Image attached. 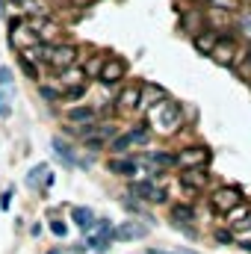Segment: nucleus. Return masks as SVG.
Here are the masks:
<instances>
[{"label": "nucleus", "mask_w": 251, "mask_h": 254, "mask_svg": "<svg viewBox=\"0 0 251 254\" xmlns=\"http://www.w3.org/2000/svg\"><path fill=\"white\" fill-rule=\"evenodd\" d=\"M240 246H243V249H246V252L251 254V240H249V243H240Z\"/></svg>", "instance_id": "obj_30"}, {"label": "nucleus", "mask_w": 251, "mask_h": 254, "mask_svg": "<svg viewBox=\"0 0 251 254\" xmlns=\"http://www.w3.org/2000/svg\"><path fill=\"white\" fill-rule=\"evenodd\" d=\"M240 201H243V192L237 190V187H222V190L213 195V201H210V204H213V210H216V213L228 216L234 207H240Z\"/></svg>", "instance_id": "obj_2"}, {"label": "nucleus", "mask_w": 251, "mask_h": 254, "mask_svg": "<svg viewBox=\"0 0 251 254\" xmlns=\"http://www.w3.org/2000/svg\"><path fill=\"white\" fill-rule=\"evenodd\" d=\"M42 95H45V98H48V101H60V98H63V95H60V92H54V89H48V86H45V89H42Z\"/></svg>", "instance_id": "obj_25"}, {"label": "nucleus", "mask_w": 251, "mask_h": 254, "mask_svg": "<svg viewBox=\"0 0 251 254\" xmlns=\"http://www.w3.org/2000/svg\"><path fill=\"white\" fill-rule=\"evenodd\" d=\"M213 60L219 65H225V68H231L234 60H237V39L234 36H219V45L213 51Z\"/></svg>", "instance_id": "obj_3"}, {"label": "nucleus", "mask_w": 251, "mask_h": 254, "mask_svg": "<svg viewBox=\"0 0 251 254\" xmlns=\"http://www.w3.org/2000/svg\"><path fill=\"white\" fill-rule=\"evenodd\" d=\"M48 254H63V252H60V249H54V252H48Z\"/></svg>", "instance_id": "obj_31"}, {"label": "nucleus", "mask_w": 251, "mask_h": 254, "mask_svg": "<svg viewBox=\"0 0 251 254\" xmlns=\"http://www.w3.org/2000/svg\"><path fill=\"white\" fill-rule=\"evenodd\" d=\"M51 231H54L57 237H65V234H68V228H65V222H54V225H51Z\"/></svg>", "instance_id": "obj_24"}, {"label": "nucleus", "mask_w": 251, "mask_h": 254, "mask_svg": "<svg viewBox=\"0 0 251 254\" xmlns=\"http://www.w3.org/2000/svg\"><path fill=\"white\" fill-rule=\"evenodd\" d=\"M42 175H48V166H36V169H33V172H30V178H27V181H30V187H36V184H39V178H42Z\"/></svg>", "instance_id": "obj_21"}, {"label": "nucleus", "mask_w": 251, "mask_h": 254, "mask_svg": "<svg viewBox=\"0 0 251 254\" xmlns=\"http://www.w3.org/2000/svg\"><path fill=\"white\" fill-rule=\"evenodd\" d=\"M166 101V89L163 86H154V83H145L142 86V104L139 107H157Z\"/></svg>", "instance_id": "obj_9"}, {"label": "nucleus", "mask_w": 251, "mask_h": 254, "mask_svg": "<svg viewBox=\"0 0 251 254\" xmlns=\"http://www.w3.org/2000/svg\"><path fill=\"white\" fill-rule=\"evenodd\" d=\"M104 63H107V60H101V57L89 60V65H86V77H89V74H98V77H101V68H104Z\"/></svg>", "instance_id": "obj_20"}, {"label": "nucleus", "mask_w": 251, "mask_h": 254, "mask_svg": "<svg viewBox=\"0 0 251 254\" xmlns=\"http://www.w3.org/2000/svg\"><path fill=\"white\" fill-rule=\"evenodd\" d=\"M172 219L178 222V225H187L195 219V210H192V204H175L172 207Z\"/></svg>", "instance_id": "obj_14"}, {"label": "nucleus", "mask_w": 251, "mask_h": 254, "mask_svg": "<svg viewBox=\"0 0 251 254\" xmlns=\"http://www.w3.org/2000/svg\"><path fill=\"white\" fill-rule=\"evenodd\" d=\"M216 240L219 243H231V231H216Z\"/></svg>", "instance_id": "obj_26"}, {"label": "nucleus", "mask_w": 251, "mask_h": 254, "mask_svg": "<svg viewBox=\"0 0 251 254\" xmlns=\"http://www.w3.org/2000/svg\"><path fill=\"white\" fill-rule=\"evenodd\" d=\"M231 228H234V231H240V234H243V231H251V213L246 216V219H240V222H234Z\"/></svg>", "instance_id": "obj_22"}, {"label": "nucleus", "mask_w": 251, "mask_h": 254, "mask_svg": "<svg viewBox=\"0 0 251 254\" xmlns=\"http://www.w3.org/2000/svg\"><path fill=\"white\" fill-rule=\"evenodd\" d=\"M145 234H148L145 225H139V222H122V225L113 231V240H119V243H130V240H142Z\"/></svg>", "instance_id": "obj_6"}, {"label": "nucleus", "mask_w": 251, "mask_h": 254, "mask_svg": "<svg viewBox=\"0 0 251 254\" xmlns=\"http://www.w3.org/2000/svg\"><path fill=\"white\" fill-rule=\"evenodd\" d=\"M192 45H195V51H198V54L213 57V51H216V45H219V36H216L213 30H198V33H195V39H192Z\"/></svg>", "instance_id": "obj_7"}, {"label": "nucleus", "mask_w": 251, "mask_h": 254, "mask_svg": "<svg viewBox=\"0 0 251 254\" xmlns=\"http://www.w3.org/2000/svg\"><path fill=\"white\" fill-rule=\"evenodd\" d=\"M125 71H127L125 60L110 57V60L104 63V68H101V83H104V86H116L119 80H125Z\"/></svg>", "instance_id": "obj_5"}, {"label": "nucleus", "mask_w": 251, "mask_h": 254, "mask_svg": "<svg viewBox=\"0 0 251 254\" xmlns=\"http://www.w3.org/2000/svg\"><path fill=\"white\" fill-rule=\"evenodd\" d=\"M151 254H195V252H157V249H154Z\"/></svg>", "instance_id": "obj_29"}, {"label": "nucleus", "mask_w": 251, "mask_h": 254, "mask_svg": "<svg viewBox=\"0 0 251 254\" xmlns=\"http://www.w3.org/2000/svg\"><path fill=\"white\" fill-rule=\"evenodd\" d=\"M210 163V151L207 148H187L178 154V166L184 169H204Z\"/></svg>", "instance_id": "obj_4"}, {"label": "nucleus", "mask_w": 251, "mask_h": 254, "mask_svg": "<svg viewBox=\"0 0 251 254\" xmlns=\"http://www.w3.org/2000/svg\"><path fill=\"white\" fill-rule=\"evenodd\" d=\"M0 83H3V86H12V71H9L6 65H0Z\"/></svg>", "instance_id": "obj_23"}, {"label": "nucleus", "mask_w": 251, "mask_h": 254, "mask_svg": "<svg viewBox=\"0 0 251 254\" xmlns=\"http://www.w3.org/2000/svg\"><path fill=\"white\" fill-rule=\"evenodd\" d=\"M54 151H57V157H63L68 166H77V157H74V151L65 145L63 139H54Z\"/></svg>", "instance_id": "obj_15"}, {"label": "nucleus", "mask_w": 251, "mask_h": 254, "mask_svg": "<svg viewBox=\"0 0 251 254\" xmlns=\"http://www.w3.org/2000/svg\"><path fill=\"white\" fill-rule=\"evenodd\" d=\"M130 190H133V195H139V198H145V201H154L157 187H154V184H148V181H139V184H133Z\"/></svg>", "instance_id": "obj_16"}, {"label": "nucleus", "mask_w": 251, "mask_h": 254, "mask_svg": "<svg viewBox=\"0 0 251 254\" xmlns=\"http://www.w3.org/2000/svg\"><path fill=\"white\" fill-rule=\"evenodd\" d=\"M154 122L157 127L163 130V133H175L178 127L184 125V110H181V104H175V101H163L157 110H154Z\"/></svg>", "instance_id": "obj_1"}, {"label": "nucleus", "mask_w": 251, "mask_h": 254, "mask_svg": "<svg viewBox=\"0 0 251 254\" xmlns=\"http://www.w3.org/2000/svg\"><path fill=\"white\" fill-rule=\"evenodd\" d=\"M237 24H240V33L251 39V6L240 9V15H237Z\"/></svg>", "instance_id": "obj_17"}, {"label": "nucleus", "mask_w": 251, "mask_h": 254, "mask_svg": "<svg viewBox=\"0 0 251 254\" xmlns=\"http://www.w3.org/2000/svg\"><path fill=\"white\" fill-rule=\"evenodd\" d=\"M9 198H12V192H3V198H0V207L3 210H9Z\"/></svg>", "instance_id": "obj_27"}, {"label": "nucleus", "mask_w": 251, "mask_h": 254, "mask_svg": "<svg viewBox=\"0 0 251 254\" xmlns=\"http://www.w3.org/2000/svg\"><path fill=\"white\" fill-rule=\"evenodd\" d=\"M0 116H9V107H6V101H3V95H0Z\"/></svg>", "instance_id": "obj_28"}, {"label": "nucleus", "mask_w": 251, "mask_h": 254, "mask_svg": "<svg viewBox=\"0 0 251 254\" xmlns=\"http://www.w3.org/2000/svg\"><path fill=\"white\" fill-rule=\"evenodd\" d=\"M139 104H142V86H127L119 95V107H125V110H133Z\"/></svg>", "instance_id": "obj_10"}, {"label": "nucleus", "mask_w": 251, "mask_h": 254, "mask_svg": "<svg viewBox=\"0 0 251 254\" xmlns=\"http://www.w3.org/2000/svg\"><path fill=\"white\" fill-rule=\"evenodd\" d=\"M110 172L130 178V175H136V160H110Z\"/></svg>", "instance_id": "obj_13"}, {"label": "nucleus", "mask_w": 251, "mask_h": 254, "mask_svg": "<svg viewBox=\"0 0 251 254\" xmlns=\"http://www.w3.org/2000/svg\"><path fill=\"white\" fill-rule=\"evenodd\" d=\"M151 160H154L157 166H175V163H178V157H172V154H160V151L151 154Z\"/></svg>", "instance_id": "obj_19"}, {"label": "nucleus", "mask_w": 251, "mask_h": 254, "mask_svg": "<svg viewBox=\"0 0 251 254\" xmlns=\"http://www.w3.org/2000/svg\"><path fill=\"white\" fill-rule=\"evenodd\" d=\"M71 219H74L83 231H92V228H95V213H92L89 207H74V210H71Z\"/></svg>", "instance_id": "obj_11"}, {"label": "nucleus", "mask_w": 251, "mask_h": 254, "mask_svg": "<svg viewBox=\"0 0 251 254\" xmlns=\"http://www.w3.org/2000/svg\"><path fill=\"white\" fill-rule=\"evenodd\" d=\"M130 145H133V136H130V133H125V136H119V139H113V145H110V148H113L116 154H122V151H127Z\"/></svg>", "instance_id": "obj_18"}, {"label": "nucleus", "mask_w": 251, "mask_h": 254, "mask_svg": "<svg viewBox=\"0 0 251 254\" xmlns=\"http://www.w3.org/2000/svg\"><path fill=\"white\" fill-rule=\"evenodd\" d=\"M181 184H184L187 190L198 192V190H204V187L210 184V175H207L204 169H187V172L181 175Z\"/></svg>", "instance_id": "obj_8"}, {"label": "nucleus", "mask_w": 251, "mask_h": 254, "mask_svg": "<svg viewBox=\"0 0 251 254\" xmlns=\"http://www.w3.org/2000/svg\"><path fill=\"white\" fill-rule=\"evenodd\" d=\"M92 119H95L92 107H74V110H68V122H74V125H92Z\"/></svg>", "instance_id": "obj_12"}]
</instances>
